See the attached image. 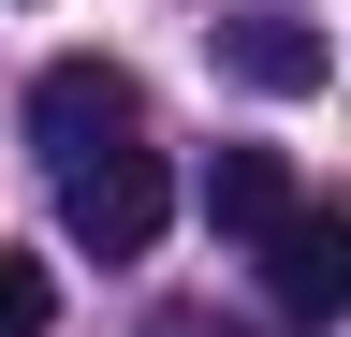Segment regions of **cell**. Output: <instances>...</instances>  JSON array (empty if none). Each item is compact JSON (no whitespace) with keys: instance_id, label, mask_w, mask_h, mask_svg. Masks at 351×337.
<instances>
[{"instance_id":"7a4b0ae2","label":"cell","mask_w":351,"mask_h":337,"mask_svg":"<svg viewBox=\"0 0 351 337\" xmlns=\"http://www.w3.org/2000/svg\"><path fill=\"white\" fill-rule=\"evenodd\" d=\"M132 117H147V103H132V73H117V59H44V89H29V147L73 176V161L132 147Z\"/></svg>"},{"instance_id":"3957f363","label":"cell","mask_w":351,"mask_h":337,"mask_svg":"<svg viewBox=\"0 0 351 337\" xmlns=\"http://www.w3.org/2000/svg\"><path fill=\"white\" fill-rule=\"evenodd\" d=\"M263 293H278V323H337L351 308V205H293L263 235Z\"/></svg>"},{"instance_id":"8992f818","label":"cell","mask_w":351,"mask_h":337,"mask_svg":"<svg viewBox=\"0 0 351 337\" xmlns=\"http://www.w3.org/2000/svg\"><path fill=\"white\" fill-rule=\"evenodd\" d=\"M44 323H59V279L29 249H0V337H44Z\"/></svg>"},{"instance_id":"5b68a950","label":"cell","mask_w":351,"mask_h":337,"mask_svg":"<svg viewBox=\"0 0 351 337\" xmlns=\"http://www.w3.org/2000/svg\"><path fill=\"white\" fill-rule=\"evenodd\" d=\"M205 220L234 235V249H263V235H278V220H293V176H278V147H219V161H205Z\"/></svg>"},{"instance_id":"52a82bcc","label":"cell","mask_w":351,"mask_h":337,"mask_svg":"<svg viewBox=\"0 0 351 337\" xmlns=\"http://www.w3.org/2000/svg\"><path fill=\"white\" fill-rule=\"evenodd\" d=\"M147 337H249V323H219V308H161Z\"/></svg>"},{"instance_id":"6da1fadb","label":"cell","mask_w":351,"mask_h":337,"mask_svg":"<svg viewBox=\"0 0 351 337\" xmlns=\"http://www.w3.org/2000/svg\"><path fill=\"white\" fill-rule=\"evenodd\" d=\"M161 220H176L161 147H103V161H73V176H59V235H73V249H103V264H132Z\"/></svg>"},{"instance_id":"277c9868","label":"cell","mask_w":351,"mask_h":337,"mask_svg":"<svg viewBox=\"0 0 351 337\" xmlns=\"http://www.w3.org/2000/svg\"><path fill=\"white\" fill-rule=\"evenodd\" d=\"M219 73L263 89V103H307V89H322V30L278 15V0H263V15H219Z\"/></svg>"}]
</instances>
